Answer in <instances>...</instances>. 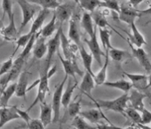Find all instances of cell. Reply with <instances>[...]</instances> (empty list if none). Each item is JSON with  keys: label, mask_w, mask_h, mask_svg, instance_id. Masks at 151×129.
Wrapping results in <instances>:
<instances>
[{"label": "cell", "mask_w": 151, "mask_h": 129, "mask_svg": "<svg viewBox=\"0 0 151 129\" xmlns=\"http://www.w3.org/2000/svg\"><path fill=\"white\" fill-rule=\"evenodd\" d=\"M90 98L96 103L98 108H104L106 110H110L122 114L124 112V109L127 107V102H129L128 93H124L120 97L115 98L113 100H95L91 96Z\"/></svg>", "instance_id": "obj_1"}, {"label": "cell", "mask_w": 151, "mask_h": 129, "mask_svg": "<svg viewBox=\"0 0 151 129\" xmlns=\"http://www.w3.org/2000/svg\"><path fill=\"white\" fill-rule=\"evenodd\" d=\"M24 62V60L17 57L16 61H14L13 62V65L11 70L8 71L2 77H0V92L3 91V90L9 85V83L12 81L15 80L16 77L19 76Z\"/></svg>", "instance_id": "obj_2"}, {"label": "cell", "mask_w": 151, "mask_h": 129, "mask_svg": "<svg viewBox=\"0 0 151 129\" xmlns=\"http://www.w3.org/2000/svg\"><path fill=\"white\" fill-rule=\"evenodd\" d=\"M16 2L19 4V6H20L23 14L21 24L19 28V32H21L28 23L33 19L35 14L37 12V8L33 3L28 2V0H16Z\"/></svg>", "instance_id": "obj_3"}, {"label": "cell", "mask_w": 151, "mask_h": 129, "mask_svg": "<svg viewBox=\"0 0 151 129\" xmlns=\"http://www.w3.org/2000/svg\"><path fill=\"white\" fill-rule=\"evenodd\" d=\"M48 70L45 69V70L44 71L42 74H40V77L39 80L37 81L38 83V90H37V95L36 99L32 102V103L30 105V107L28 108L27 111L29 112L32 108L34 106L37 104L38 102H44L45 97H46L47 93L50 91V87H49V77H48Z\"/></svg>", "instance_id": "obj_4"}, {"label": "cell", "mask_w": 151, "mask_h": 129, "mask_svg": "<svg viewBox=\"0 0 151 129\" xmlns=\"http://www.w3.org/2000/svg\"><path fill=\"white\" fill-rule=\"evenodd\" d=\"M68 76L65 75L64 79L58 86H57L55 91L52 95V109L53 112V116H52V121L54 123H57L60 119V109H61V105H62V92L64 90V86L67 81Z\"/></svg>", "instance_id": "obj_5"}, {"label": "cell", "mask_w": 151, "mask_h": 129, "mask_svg": "<svg viewBox=\"0 0 151 129\" xmlns=\"http://www.w3.org/2000/svg\"><path fill=\"white\" fill-rule=\"evenodd\" d=\"M124 75L129 77L130 82L132 83V86L136 90L139 91H147L150 88V75L145 74H129L127 72H123Z\"/></svg>", "instance_id": "obj_6"}, {"label": "cell", "mask_w": 151, "mask_h": 129, "mask_svg": "<svg viewBox=\"0 0 151 129\" xmlns=\"http://www.w3.org/2000/svg\"><path fill=\"white\" fill-rule=\"evenodd\" d=\"M83 41L87 44L91 51V54L92 55L94 59L98 62L99 65H102V56H105V53L100 49L99 44L97 40V26H95V30L92 37L90 39H83Z\"/></svg>", "instance_id": "obj_7"}, {"label": "cell", "mask_w": 151, "mask_h": 129, "mask_svg": "<svg viewBox=\"0 0 151 129\" xmlns=\"http://www.w3.org/2000/svg\"><path fill=\"white\" fill-rule=\"evenodd\" d=\"M62 28V24L59 25L58 30L56 32V34L52 39H50L47 43V63H46V70L50 69V64H51L52 59L55 52L58 51V47L60 45V32L61 28Z\"/></svg>", "instance_id": "obj_8"}, {"label": "cell", "mask_w": 151, "mask_h": 129, "mask_svg": "<svg viewBox=\"0 0 151 129\" xmlns=\"http://www.w3.org/2000/svg\"><path fill=\"white\" fill-rule=\"evenodd\" d=\"M140 12L142 11L136 10V8L122 5V6H120V13L118 14L119 19L120 21L130 25L133 23H135L136 19L141 16Z\"/></svg>", "instance_id": "obj_9"}, {"label": "cell", "mask_w": 151, "mask_h": 129, "mask_svg": "<svg viewBox=\"0 0 151 129\" xmlns=\"http://www.w3.org/2000/svg\"><path fill=\"white\" fill-rule=\"evenodd\" d=\"M129 45L131 47V49H132V53H133V57L137 58L140 64L150 74L151 71V63L148 54L145 52V50L142 49V47L141 48H137V47L134 48L133 44H132L130 42H129Z\"/></svg>", "instance_id": "obj_10"}, {"label": "cell", "mask_w": 151, "mask_h": 129, "mask_svg": "<svg viewBox=\"0 0 151 129\" xmlns=\"http://www.w3.org/2000/svg\"><path fill=\"white\" fill-rule=\"evenodd\" d=\"M19 119L16 111V107H1L0 108V128L11 121Z\"/></svg>", "instance_id": "obj_11"}, {"label": "cell", "mask_w": 151, "mask_h": 129, "mask_svg": "<svg viewBox=\"0 0 151 129\" xmlns=\"http://www.w3.org/2000/svg\"><path fill=\"white\" fill-rule=\"evenodd\" d=\"M58 55L60 59V61L62 62V66L65 71V75H67L68 77H71L72 78H74V80H77L76 77H75V74H78V75H83V73L80 70V69L78 66L77 63H74L70 60L62 57V55L60 54V52H58Z\"/></svg>", "instance_id": "obj_12"}, {"label": "cell", "mask_w": 151, "mask_h": 129, "mask_svg": "<svg viewBox=\"0 0 151 129\" xmlns=\"http://www.w3.org/2000/svg\"><path fill=\"white\" fill-rule=\"evenodd\" d=\"M9 24L6 27H4V28L1 32L0 36H2L3 40H6L7 42H12V41H16L17 40V35L19 32L16 29L14 14L9 19Z\"/></svg>", "instance_id": "obj_13"}, {"label": "cell", "mask_w": 151, "mask_h": 129, "mask_svg": "<svg viewBox=\"0 0 151 129\" xmlns=\"http://www.w3.org/2000/svg\"><path fill=\"white\" fill-rule=\"evenodd\" d=\"M68 36L70 40L74 43L78 47L82 45L81 44V36L79 32V27H78V22L77 19L74 16H72L70 19H69V32H68Z\"/></svg>", "instance_id": "obj_14"}, {"label": "cell", "mask_w": 151, "mask_h": 129, "mask_svg": "<svg viewBox=\"0 0 151 129\" xmlns=\"http://www.w3.org/2000/svg\"><path fill=\"white\" fill-rule=\"evenodd\" d=\"M129 95H128V101L131 103V108H134L137 111L141 112L142 109L145 108V105L143 103V100L145 98V94L137 90H130Z\"/></svg>", "instance_id": "obj_15"}, {"label": "cell", "mask_w": 151, "mask_h": 129, "mask_svg": "<svg viewBox=\"0 0 151 129\" xmlns=\"http://www.w3.org/2000/svg\"><path fill=\"white\" fill-rule=\"evenodd\" d=\"M67 79V87L65 90V91L62 92V105L65 109L67 108V106L70 102L73 93H74V90L78 86L77 80H74V78H72L71 77H68Z\"/></svg>", "instance_id": "obj_16"}, {"label": "cell", "mask_w": 151, "mask_h": 129, "mask_svg": "<svg viewBox=\"0 0 151 129\" xmlns=\"http://www.w3.org/2000/svg\"><path fill=\"white\" fill-rule=\"evenodd\" d=\"M28 72L24 71L19 74L18 82L16 83V95L18 98H24L26 97V94L28 91Z\"/></svg>", "instance_id": "obj_17"}, {"label": "cell", "mask_w": 151, "mask_h": 129, "mask_svg": "<svg viewBox=\"0 0 151 129\" xmlns=\"http://www.w3.org/2000/svg\"><path fill=\"white\" fill-rule=\"evenodd\" d=\"M78 115L82 117H83L85 120H88L90 123H97L102 119H106V120H108V119L104 116V113L99 110V108L90 109V110H86V111H80ZM108 122L110 123L108 120Z\"/></svg>", "instance_id": "obj_18"}, {"label": "cell", "mask_w": 151, "mask_h": 129, "mask_svg": "<svg viewBox=\"0 0 151 129\" xmlns=\"http://www.w3.org/2000/svg\"><path fill=\"white\" fill-rule=\"evenodd\" d=\"M60 44L62 46V52L64 54V58L70 60L74 63H77L76 62V57H75V54L70 51V41L67 40V37H65V35L63 32V28H61V32H60Z\"/></svg>", "instance_id": "obj_19"}, {"label": "cell", "mask_w": 151, "mask_h": 129, "mask_svg": "<svg viewBox=\"0 0 151 129\" xmlns=\"http://www.w3.org/2000/svg\"><path fill=\"white\" fill-rule=\"evenodd\" d=\"M32 51L35 58H37V60L43 58L44 56L47 53V44L45 43V38L39 35Z\"/></svg>", "instance_id": "obj_20"}, {"label": "cell", "mask_w": 151, "mask_h": 129, "mask_svg": "<svg viewBox=\"0 0 151 129\" xmlns=\"http://www.w3.org/2000/svg\"><path fill=\"white\" fill-rule=\"evenodd\" d=\"M49 14H50V11L48 9L40 10L39 13H38V15H37V18L35 19V20L32 24L30 31H29L28 33H27L29 37H31L32 35L37 33L39 32L40 28L42 27L45 19L47 18V16H49Z\"/></svg>", "instance_id": "obj_21"}, {"label": "cell", "mask_w": 151, "mask_h": 129, "mask_svg": "<svg viewBox=\"0 0 151 129\" xmlns=\"http://www.w3.org/2000/svg\"><path fill=\"white\" fill-rule=\"evenodd\" d=\"M55 11V16L57 20H59L61 24H63L66 20H69L72 16L73 8L69 4H60Z\"/></svg>", "instance_id": "obj_22"}, {"label": "cell", "mask_w": 151, "mask_h": 129, "mask_svg": "<svg viewBox=\"0 0 151 129\" xmlns=\"http://www.w3.org/2000/svg\"><path fill=\"white\" fill-rule=\"evenodd\" d=\"M40 107V120L43 123L45 128L48 125H50L52 121V105L47 104L45 102H41Z\"/></svg>", "instance_id": "obj_23"}, {"label": "cell", "mask_w": 151, "mask_h": 129, "mask_svg": "<svg viewBox=\"0 0 151 129\" xmlns=\"http://www.w3.org/2000/svg\"><path fill=\"white\" fill-rule=\"evenodd\" d=\"M94 87H95L94 77L90 73L86 71L80 84L81 92L83 93L84 95H86L90 98L91 96V90L94 89Z\"/></svg>", "instance_id": "obj_24"}, {"label": "cell", "mask_w": 151, "mask_h": 129, "mask_svg": "<svg viewBox=\"0 0 151 129\" xmlns=\"http://www.w3.org/2000/svg\"><path fill=\"white\" fill-rule=\"evenodd\" d=\"M130 26H131V30H132V35L129 34V42H130L132 44L136 45L137 48H141L143 44H146L145 38L142 36V33L139 32L138 28H137L135 23L131 24Z\"/></svg>", "instance_id": "obj_25"}, {"label": "cell", "mask_w": 151, "mask_h": 129, "mask_svg": "<svg viewBox=\"0 0 151 129\" xmlns=\"http://www.w3.org/2000/svg\"><path fill=\"white\" fill-rule=\"evenodd\" d=\"M78 51H79V53H80L81 58H82V61H83V64L85 70H86V72H88V73L91 74L93 77H94L95 74H94L92 71V55L89 52H86V50L85 49L83 45H81L78 48Z\"/></svg>", "instance_id": "obj_26"}, {"label": "cell", "mask_w": 151, "mask_h": 129, "mask_svg": "<svg viewBox=\"0 0 151 129\" xmlns=\"http://www.w3.org/2000/svg\"><path fill=\"white\" fill-rule=\"evenodd\" d=\"M108 57L111 58L113 61L117 62H120L125 60L127 58H130L132 57V54H130L129 52L125 50L116 49L114 47L111 46L108 51Z\"/></svg>", "instance_id": "obj_27"}, {"label": "cell", "mask_w": 151, "mask_h": 129, "mask_svg": "<svg viewBox=\"0 0 151 129\" xmlns=\"http://www.w3.org/2000/svg\"><path fill=\"white\" fill-rule=\"evenodd\" d=\"M90 14H91V16L92 20L95 22V24H96V26L101 28H106L107 27H110L111 28H112V30H114L116 33L119 34L120 37H123L119 32H117L116 31L114 28H111V26H110V24H108V20H107V19H106V16H104L100 11H96V10H95L94 11L91 12Z\"/></svg>", "instance_id": "obj_28"}, {"label": "cell", "mask_w": 151, "mask_h": 129, "mask_svg": "<svg viewBox=\"0 0 151 129\" xmlns=\"http://www.w3.org/2000/svg\"><path fill=\"white\" fill-rule=\"evenodd\" d=\"M105 62L104 64H102V67L100 69V70L97 74H96L94 76V81H95V84L98 85V86H100V85H103L104 82L106 81V78H107V70H108V64H109V57H108V51L105 53Z\"/></svg>", "instance_id": "obj_29"}, {"label": "cell", "mask_w": 151, "mask_h": 129, "mask_svg": "<svg viewBox=\"0 0 151 129\" xmlns=\"http://www.w3.org/2000/svg\"><path fill=\"white\" fill-rule=\"evenodd\" d=\"M16 82H14L11 85H8L3 91L1 92L0 95V105L2 107H5L8 105V102L12 97L13 95L16 93Z\"/></svg>", "instance_id": "obj_30"}, {"label": "cell", "mask_w": 151, "mask_h": 129, "mask_svg": "<svg viewBox=\"0 0 151 129\" xmlns=\"http://www.w3.org/2000/svg\"><path fill=\"white\" fill-rule=\"evenodd\" d=\"M103 85H104L105 86H108V87H111V88H115V89L120 90L124 93H128L133 88L132 83L129 81L124 80V79L116 81V82H106L105 81Z\"/></svg>", "instance_id": "obj_31"}, {"label": "cell", "mask_w": 151, "mask_h": 129, "mask_svg": "<svg viewBox=\"0 0 151 129\" xmlns=\"http://www.w3.org/2000/svg\"><path fill=\"white\" fill-rule=\"evenodd\" d=\"M56 25H57V18H56L55 14H53L50 21L40 31V35L45 39L48 37H50L57 29Z\"/></svg>", "instance_id": "obj_32"}, {"label": "cell", "mask_w": 151, "mask_h": 129, "mask_svg": "<svg viewBox=\"0 0 151 129\" xmlns=\"http://www.w3.org/2000/svg\"><path fill=\"white\" fill-rule=\"evenodd\" d=\"M81 25L84 28V30L88 34L90 37H92L95 30V27L93 26V20L91 16V14L88 12H84L81 19Z\"/></svg>", "instance_id": "obj_33"}, {"label": "cell", "mask_w": 151, "mask_h": 129, "mask_svg": "<svg viewBox=\"0 0 151 129\" xmlns=\"http://www.w3.org/2000/svg\"><path fill=\"white\" fill-rule=\"evenodd\" d=\"M40 35V32H38L37 33L34 34L32 36V37L29 39L28 40V42L27 43V44L24 47V50L22 51V52L19 54L18 57L19 58L23 59V60H26V58L28 57L29 54H30V52H32V48L34 46V44L36 42V40H37V38L38 37V36Z\"/></svg>", "instance_id": "obj_34"}, {"label": "cell", "mask_w": 151, "mask_h": 129, "mask_svg": "<svg viewBox=\"0 0 151 129\" xmlns=\"http://www.w3.org/2000/svg\"><path fill=\"white\" fill-rule=\"evenodd\" d=\"M28 2L37 4L42 7V9H54L60 5L58 0H28Z\"/></svg>", "instance_id": "obj_35"}, {"label": "cell", "mask_w": 151, "mask_h": 129, "mask_svg": "<svg viewBox=\"0 0 151 129\" xmlns=\"http://www.w3.org/2000/svg\"><path fill=\"white\" fill-rule=\"evenodd\" d=\"M99 37H100L105 52H107V51H108V49L111 47V41H110L111 32L107 28H99Z\"/></svg>", "instance_id": "obj_36"}, {"label": "cell", "mask_w": 151, "mask_h": 129, "mask_svg": "<svg viewBox=\"0 0 151 129\" xmlns=\"http://www.w3.org/2000/svg\"><path fill=\"white\" fill-rule=\"evenodd\" d=\"M100 3L101 0H78V4L81 7L89 12H92L100 6Z\"/></svg>", "instance_id": "obj_37"}, {"label": "cell", "mask_w": 151, "mask_h": 129, "mask_svg": "<svg viewBox=\"0 0 151 129\" xmlns=\"http://www.w3.org/2000/svg\"><path fill=\"white\" fill-rule=\"evenodd\" d=\"M72 126L78 129H93L95 127L87 123L83 117H82L79 115L74 117V120L72 121Z\"/></svg>", "instance_id": "obj_38"}, {"label": "cell", "mask_w": 151, "mask_h": 129, "mask_svg": "<svg viewBox=\"0 0 151 129\" xmlns=\"http://www.w3.org/2000/svg\"><path fill=\"white\" fill-rule=\"evenodd\" d=\"M81 101L82 98H79L77 101H73L69 103L67 106V111L69 116L74 118V116L78 115L81 110Z\"/></svg>", "instance_id": "obj_39"}, {"label": "cell", "mask_w": 151, "mask_h": 129, "mask_svg": "<svg viewBox=\"0 0 151 129\" xmlns=\"http://www.w3.org/2000/svg\"><path fill=\"white\" fill-rule=\"evenodd\" d=\"M124 112L127 115V116L129 117L133 123H137V124H142L141 114L139 113L138 111H137L136 109L133 108H128L124 109Z\"/></svg>", "instance_id": "obj_40"}, {"label": "cell", "mask_w": 151, "mask_h": 129, "mask_svg": "<svg viewBox=\"0 0 151 129\" xmlns=\"http://www.w3.org/2000/svg\"><path fill=\"white\" fill-rule=\"evenodd\" d=\"M100 6L104 7L108 10L113 11L117 14L120 13V5L118 0H108V1H101Z\"/></svg>", "instance_id": "obj_41"}, {"label": "cell", "mask_w": 151, "mask_h": 129, "mask_svg": "<svg viewBox=\"0 0 151 129\" xmlns=\"http://www.w3.org/2000/svg\"><path fill=\"white\" fill-rule=\"evenodd\" d=\"M12 5L13 0H3V2H2V7H3V19L4 18L6 14L8 16L9 19L14 14L12 11Z\"/></svg>", "instance_id": "obj_42"}, {"label": "cell", "mask_w": 151, "mask_h": 129, "mask_svg": "<svg viewBox=\"0 0 151 129\" xmlns=\"http://www.w3.org/2000/svg\"><path fill=\"white\" fill-rule=\"evenodd\" d=\"M13 62H14L13 56L11 57L9 59H7L6 62H3L1 65V67H0V77H2L3 75L6 74L8 71L11 70V69L13 65Z\"/></svg>", "instance_id": "obj_43"}, {"label": "cell", "mask_w": 151, "mask_h": 129, "mask_svg": "<svg viewBox=\"0 0 151 129\" xmlns=\"http://www.w3.org/2000/svg\"><path fill=\"white\" fill-rule=\"evenodd\" d=\"M28 128L31 129H44L43 123L40 121V120H37V119H31V120L28 121Z\"/></svg>", "instance_id": "obj_44"}, {"label": "cell", "mask_w": 151, "mask_h": 129, "mask_svg": "<svg viewBox=\"0 0 151 129\" xmlns=\"http://www.w3.org/2000/svg\"><path fill=\"white\" fill-rule=\"evenodd\" d=\"M142 115H141V119H142V124H149L151 122V113L145 108L142 109Z\"/></svg>", "instance_id": "obj_45"}, {"label": "cell", "mask_w": 151, "mask_h": 129, "mask_svg": "<svg viewBox=\"0 0 151 129\" xmlns=\"http://www.w3.org/2000/svg\"><path fill=\"white\" fill-rule=\"evenodd\" d=\"M16 111H17L19 116V119H22L24 121H25L26 123H28V121L31 120V117L29 116V114H28V111L27 110L24 111V110L16 108Z\"/></svg>", "instance_id": "obj_46"}, {"label": "cell", "mask_w": 151, "mask_h": 129, "mask_svg": "<svg viewBox=\"0 0 151 129\" xmlns=\"http://www.w3.org/2000/svg\"><path fill=\"white\" fill-rule=\"evenodd\" d=\"M143 1H145V0H129V2L133 6V8H137Z\"/></svg>", "instance_id": "obj_47"}, {"label": "cell", "mask_w": 151, "mask_h": 129, "mask_svg": "<svg viewBox=\"0 0 151 129\" xmlns=\"http://www.w3.org/2000/svg\"><path fill=\"white\" fill-rule=\"evenodd\" d=\"M56 69H57V66H56V65H54V66H52V67L51 68L50 70V69L48 70V73H47V74H48V77H49V78H50V77H52V75H53V74H55Z\"/></svg>", "instance_id": "obj_48"}, {"label": "cell", "mask_w": 151, "mask_h": 129, "mask_svg": "<svg viewBox=\"0 0 151 129\" xmlns=\"http://www.w3.org/2000/svg\"><path fill=\"white\" fill-rule=\"evenodd\" d=\"M4 28V24H3V19H0V34H1V32Z\"/></svg>", "instance_id": "obj_49"}, {"label": "cell", "mask_w": 151, "mask_h": 129, "mask_svg": "<svg viewBox=\"0 0 151 129\" xmlns=\"http://www.w3.org/2000/svg\"><path fill=\"white\" fill-rule=\"evenodd\" d=\"M74 2H75L76 3H78V0H73Z\"/></svg>", "instance_id": "obj_50"}, {"label": "cell", "mask_w": 151, "mask_h": 129, "mask_svg": "<svg viewBox=\"0 0 151 129\" xmlns=\"http://www.w3.org/2000/svg\"><path fill=\"white\" fill-rule=\"evenodd\" d=\"M101 1H108V0H101Z\"/></svg>", "instance_id": "obj_51"}, {"label": "cell", "mask_w": 151, "mask_h": 129, "mask_svg": "<svg viewBox=\"0 0 151 129\" xmlns=\"http://www.w3.org/2000/svg\"><path fill=\"white\" fill-rule=\"evenodd\" d=\"M1 107H2V106H1V105H0V108H1Z\"/></svg>", "instance_id": "obj_52"}]
</instances>
